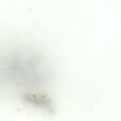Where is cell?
Returning <instances> with one entry per match:
<instances>
[{
  "label": "cell",
  "mask_w": 121,
  "mask_h": 121,
  "mask_svg": "<svg viewBox=\"0 0 121 121\" xmlns=\"http://www.w3.org/2000/svg\"><path fill=\"white\" fill-rule=\"evenodd\" d=\"M23 100L26 103L34 107L45 109L51 114L55 112V109L52 105L51 99L47 95L25 94L23 96Z\"/></svg>",
  "instance_id": "cell-1"
}]
</instances>
